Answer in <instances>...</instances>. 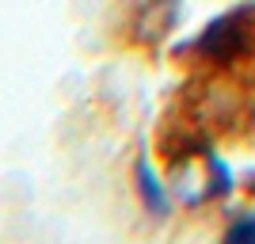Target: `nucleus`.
<instances>
[{
    "label": "nucleus",
    "instance_id": "obj_1",
    "mask_svg": "<svg viewBox=\"0 0 255 244\" xmlns=\"http://www.w3.org/2000/svg\"><path fill=\"white\" fill-rule=\"evenodd\" d=\"M225 237H229V241H255V218H240Z\"/></svg>",
    "mask_w": 255,
    "mask_h": 244
}]
</instances>
